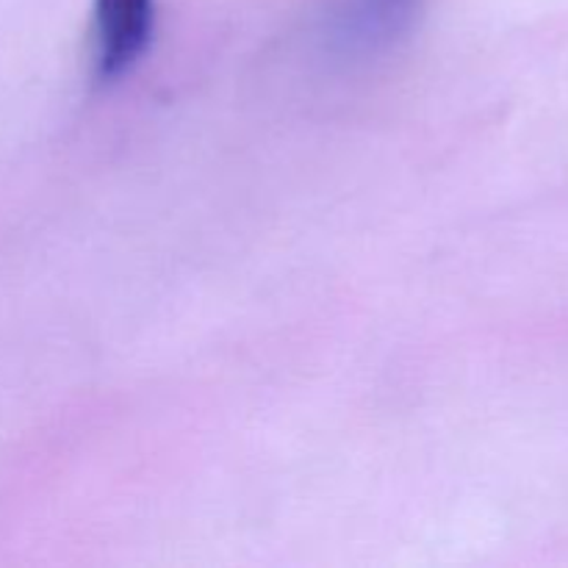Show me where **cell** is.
<instances>
[{"label": "cell", "mask_w": 568, "mask_h": 568, "mask_svg": "<svg viewBox=\"0 0 568 568\" xmlns=\"http://www.w3.org/2000/svg\"><path fill=\"white\" fill-rule=\"evenodd\" d=\"M425 0H338L327 14L325 42L342 59H375L414 31Z\"/></svg>", "instance_id": "obj_1"}, {"label": "cell", "mask_w": 568, "mask_h": 568, "mask_svg": "<svg viewBox=\"0 0 568 568\" xmlns=\"http://www.w3.org/2000/svg\"><path fill=\"white\" fill-rule=\"evenodd\" d=\"M153 0H94V64L100 81L125 75L153 37Z\"/></svg>", "instance_id": "obj_2"}]
</instances>
